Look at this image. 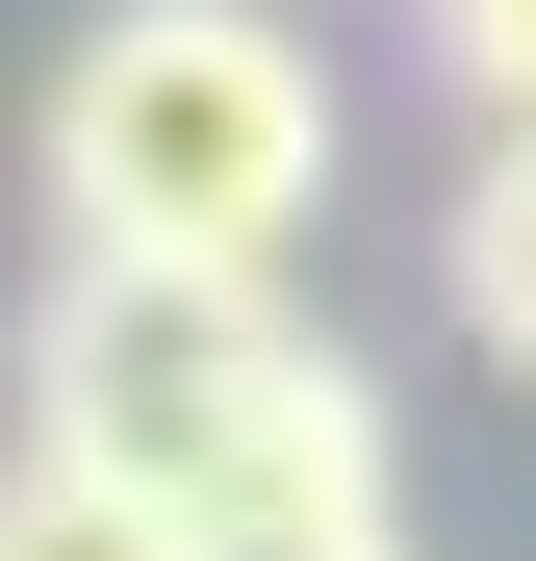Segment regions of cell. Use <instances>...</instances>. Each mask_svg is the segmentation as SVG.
<instances>
[{
    "label": "cell",
    "mask_w": 536,
    "mask_h": 561,
    "mask_svg": "<svg viewBox=\"0 0 536 561\" xmlns=\"http://www.w3.org/2000/svg\"><path fill=\"white\" fill-rule=\"evenodd\" d=\"M332 205V51L282 0H103L52 77V230L77 255H230L282 280V230Z\"/></svg>",
    "instance_id": "cell-1"
},
{
    "label": "cell",
    "mask_w": 536,
    "mask_h": 561,
    "mask_svg": "<svg viewBox=\"0 0 536 561\" xmlns=\"http://www.w3.org/2000/svg\"><path fill=\"white\" fill-rule=\"evenodd\" d=\"M307 383L332 357L282 332V280H230V255H52V307H26V434L52 459H128V485L255 459Z\"/></svg>",
    "instance_id": "cell-2"
},
{
    "label": "cell",
    "mask_w": 536,
    "mask_h": 561,
    "mask_svg": "<svg viewBox=\"0 0 536 561\" xmlns=\"http://www.w3.org/2000/svg\"><path fill=\"white\" fill-rule=\"evenodd\" d=\"M179 561H409V459H384V383H332L255 434V459H205L179 485Z\"/></svg>",
    "instance_id": "cell-3"
},
{
    "label": "cell",
    "mask_w": 536,
    "mask_h": 561,
    "mask_svg": "<svg viewBox=\"0 0 536 561\" xmlns=\"http://www.w3.org/2000/svg\"><path fill=\"white\" fill-rule=\"evenodd\" d=\"M0 561H179V485H128V459H0Z\"/></svg>",
    "instance_id": "cell-4"
},
{
    "label": "cell",
    "mask_w": 536,
    "mask_h": 561,
    "mask_svg": "<svg viewBox=\"0 0 536 561\" xmlns=\"http://www.w3.org/2000/svg\"><path fill=\"white\" fill-rule=\"evenodd\" d=\"M434 255H460V332L536 383V128H486V179H460V230H434Z\"/></svg>",
    "instance_id": "cell-5"
},
{
    "label": "cell",
    "mask_w": 536,
    "mask_h": 561,
    "mask_svg": "<svg viewBox=\"0 0 536 561\" xmlns=\"http://www.w3.org/2000/svg\"><path fill=\"white\" fill-rule=\"evenodd\" d=\"M434 51H460V103L536 128V0H434Z\"/></svg>",
    "instance_id": "cell-6"
}]
</instances>
